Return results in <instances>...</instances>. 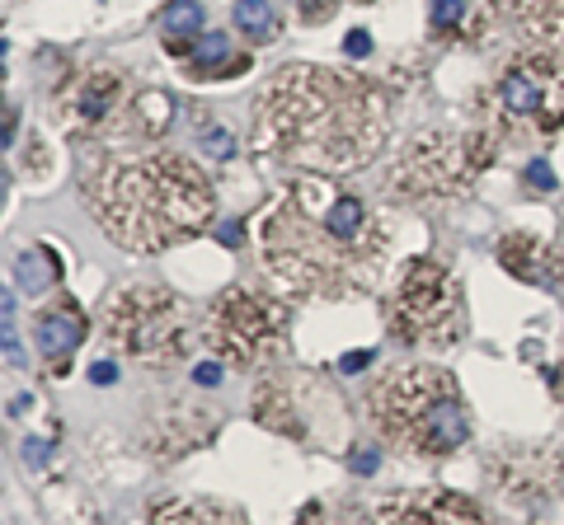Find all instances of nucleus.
Instances as JSON below:
<instances>
[{
  "label": "nucleus",
  "mask_w": 564,
  "mask_h": 525,
  "mask_svg": "<svg viewBox=\"0 0 564 525\" xmlns=\"http://www.w3.org/2000/svg\"><path fill=\"white\" fill-rule=\"evenodd\" d=\"M390 249L381 212L329 174H302L255 216V253L282 296L339 300L372 291Z\"/></svg>",
  "instance_id": "nucleus-1"
},
{
  "label": "nucleus",
  "mask_w": 564,
  "mask_h": 525,
  "mask_svg": "<svg viewBox=\"0 0 564 525\" xmlns=\"http://www.w3.org/2000/svg\"><path fill=\"white\" fill-rule=\"evenodd\" d=\"M390 114V90L372 75L292 61L259 90L249 141L273 165L339 179L386 151Z\"/></svg>",
  "instance_id": "nucleus-2"
},
{
  "label": "nucleus",
  "mask_w": 564,
  "mask_h": 525,
  "mask_svg": "<svg viewBox=\"0 0 564 525\" xmlns=\"http://www.w3.org/2000/svg\"><path fill=\"white\" fill-rule=\"evenodd\" d=\"M85 206L118 249L165 253L212 226L216 188L188 155L108 151L85 174Z\"/></svg>",
  "instance_id": "nucleus-3"
},
{
  "label": "nucleus",
  "mask_w": 564,
  "mask_h": 525,
  "mask_svg": "<svg viewBox=\"0 0 564 525\" xmlns=\"http://www.w3.org/2000/svg\"><path fill=\"white\" fill-rule=\"evenodd\" d=\"M372 427L396 451L414 460H443L457 455L470 441V408L457 385V375L433 361L396 366L372 385L367 394Z\"/></svg>",
  "instance_id": "nucleus-4"
},
{
  "label": "nucleus",
  "mask_w": 564,
  "mask_h": 525,
  "mask_svg": "<svg viewBox=\"0 0 564 525\" xmlns=\"http://www.w3.org/2000/svg\"><path fill=\"white\" fill-rule=\"evenodd\" d=\"M475 127H484L498 141H551L564 132V57L545 47L517 52L490 90L475 99Z\"/></svg>",
  "instance_id": "nucleus-5"
},
{
  "label": "nucleus",
  "mask_w": 564,
  "mask_h": 525,
  "mask_svg": "<svg viewBox=\"0 0 564 525\" xmlns=\"http://www.w3.org/2000/svg\"><path fill=\"white\" fill-rule=\"evenodd\" d=\"M504 141L490 136L484 127H437V132H414L404 146L396 151L390 165V193L400 202H451L466 198L470 188L484 179V169L494 165V155Z\"/></svg>",
  "instance_id": "nucleus-6"
},
{
  "label": "nucleus",
  "mask_w": 564,
  "mask_h": 525,
  "mask_svg": "<svg viewBox=\"0 0 564 525\" xmlns=\"http://www.w3.org/2000/svg\"><path fill=\"white\" fill-rule=\"evenodd\" d=\"M104 338L118 357L137 366H175L193 347V324L175 291L155 282H122L104 296Z\"/></svg>",
  "instance_id": "nucleus-7"
},
{
  "label": "nucleus",
  "mask_w": 564,
  "mask_h": 525,
  "mask_svg": "<svg viewBox=\"0 0 564 525\" xmlns=\"http://www.w3.org/2000/svg\"><path fill=\"white\" fill-rule=\"evenodd\" d=\"M292 310L278 296L255 291V286H226L208 306L202 338L226 366H263L287 353Z\"/></svg>",
  "instance_id": "nucleus-8"
},
{
  "label": "nucleus",
  "mask_w": 564,
  "mask_h": 525,
  "mask_svg": "<svg viewBox=\"0 0 564 525\" xmlns=\"http://www.w3.org/2000/svg\"><path fill=\"white\" fill-rule=\"evenodd\" d=\"M390 333L404 347H457L466 333V291L437 259H414L386 310Z\"/></svg>",
  "instance_id": "nucleus-9"
},
{
  "label": "nucleus",
  "mask_w": 564,
  "mask_h": 525,
  "mask_svg": "<svg viewBox=\"0 0 564 525\" xmlns=\"http://www.w3.org/2000/svg\"><path fill=\"white\" fill-rule=\"evenodd\" d=\"M132 99H137V90L128 81V71H118V67H85L52 90L61 132L75 141L122 132L132 114Z\"/></svg>",
  "instance_id": "nucleus-10"
},
{
  "label": "nucleus",
  "mask_w": 564,
  "mask_h": 525,
  "mask_svg": "<svg viewBox=\"0 0 564 525\" xmlns=\"http://www.w3.org/2000/svg\"><path fill=\"white\" fill-rule=\"evenodd\" d=\"M376 525H490L470 498L451 488H410L381 502Z\"/></svg>",
  "instance_id": "nucleus-11"
},
{
  "label": "nucleus",
  "mask_w": 564,
  "mask_h": 525,
  "mask_svg": "<svg viewBox=\"0 0 564 525\" xmlns=\"http://www.w3.org/2000/svg\"><path fill=\"white\" fill-rule=\"evenodd\" d=\"M508 0H428V34L437 43L480 47L494 38Z\"/></svg>",
  "instance_id": "nucleus-12"
},
{
  "label": "nucleus",
  "mask_w": 564,
  "mask_h": 525,
  "mask_svg": "<svg viewBox=\"0 0 564 525\" xmlns=\"http://www.w3.org/2000/svg\"><path fill=\"white\" fill-rule=\"evenodd\" d=\"M494 259H498L504 273L522 277L531 286H560L564 282V249L545 244L541 235H531V230L504 235V240L494 244Z\"/></svg>",
  "instance_id": "nucleus-13"
},
{
  "label": "nucleus",
  "mask_w": 564,
  "mask_h": 525,
  "mask_svg": "<svg viewBox=\"0 0 564 525\" xmlns=\"http://www.w3.org/2000/svg\"><path fill=\"white\" fill-rule=\"evenodd\" d=\"M85 333H90V320H85V310L75 306L71 296H57L52 306L38 310L34 338H38V353L47 357V366H52V375L67 371V361H71L75 347L85 343Z\"/></svg>",
  "instance_id": "nucleus-14"
},
{
  "label": "nucleus",
  "mask_w": 564,
  "mask_h": 525,
  "mask_svg": "<svg viewBox=\"0 0 564 525\" xmlns=\"http://www.w3.org/2000/svg\"><path fill=\"white\" fill-rule=\"evenodd\" d=\"M508 10L531 47L564 57V0H508Z\"/></svg>",
  "instance_id": "nucleus-15"
},
{
  "label": "nucleus",
  "mask_w": 564,
  "mask_h": 525,
  "mask_svg": "<svg viewBox=\"0 0 564 525\" xmlns=\"http://www.w3.org/2000/svg\"><path fill=\"white\" fill-rule=\"evenodd\" d=\"M151 525H249L240 506L222 498H169L151 512Z\"/></svg>",
  "instance_id": "nucleus-16"
},
{
  "label": "nucleus",
  "mask_w": 564,
  "mask_h": 525,
  "mask_svg": "<svg viewBox=\"0 0 564 525\" xmlns=\"http://www.w3.org/2000/svg\"><path fill=\"white\" fill-rule=\"evenodd\" d=\"M184 67L193 81H231V75L249 71V52H235L226 34H208L193 43V52L184 57Z\"/></svg>",
  "instance_id": "nucleus-17"
},
{
  "label": "nucleus",
  "mask_w": 564,
  "mask_h": 525,
  "mask_svg": "<svg viewBox=\"0 0 564 525\" xmlns=\"http://www.w3.org/2000/svg\"><path fill=\"white\" fill-rule=\"evenodd\" d=\"M169 118H175V99H169L165 90H137V99H132V114H128V127H122V136H141V141H151V136H161Z\"/></svg>",
  "instance_id": "nucleus-18"
},
{
  "label": "nucleus",
  "mask_w": 564,
  "mask_h": 525,
  "mask_svg": "<svg viewBox=\"0 0 564 525\" xmlns=\"http://www.w3.org/2000/svg\"><path fill=\"white\" fill-rule=\"evenodd\" d=\"M202 5L198 0H175L165 14H161V28H165V52L169 57H188L193 52V43L202 38Z\"/></svg>",
  "instance_id": "nucleus-19"
},
{
  "label": "nucleus",
  "mask_w": 564,
  "mask_h": 525,
  "mask_svg": "<svg viewBox=\"0 0 564 525\" xmlns=\"http://www.w3.org/2000/svg\"><path fill=\"white\" fill-rule=\"evenodd\" d=\"M255 418H259L263 427H273V432L292 437V441L306 437V422L292 418V399H287V390H282V380H269V385H259V394H255Z\"/></svg>",
  "instance_id": "nucleus-20"
},
{
  "label": "nucleus",
  "mask_w": 564,
  "mask_h": 525,
  "mask_svg": "<svg viewBox=\"0 0 564 525\" xmlns=\"http://www.w3.org/2000/svg\"><path fill=\"white\" fill-rule=\"evenodd\" d=\"M231 20H235V28H240L249 43H259V47L278 38V14H273L269 0H235Z\"/></svg>",
  "instance_id": "nucleus-21"
},
{
  "label": "nucleus",
  "mask_w": 564,
  "mask_h": 525,
  "mask_svg": "<svg viewBox=\"0 0 564 525\" xmlns=\"http://www.w3.org/2000/svg\"><path fill=\"white\" fill-rule=\"evenodd\" d=\"M57 273L61 267L52 263L47 249H28V253H20V263H14V277H20L24 291H43L47 282H57Z\"/></svg>",
  "instance_id": "nucleus-22"
},
{
  "label": "nucleus",
  "mask_w": 564,
  "mask_h": 525,
  "mask_svg": "<svg viewBox=\"0 0 564 525\" xmlns=\"http://www.w3.org/2000/svg\"><path fill=\"white\" fill-rule=\"evenodd\" d=\"M292 5H296V20L302 24H329L339 10V0H292Z\"/></svg>",
  "instance_id": "nucleus-23"
},
{
  "label": "nucleus",
  "mask_w": 564,
  "mask_h": 525,
  "mask_svg": "<svg viewBox=\"0 0 564 525\" xmlns=\"http://www.w3.org/2000/svg\"><path fill=\"white\" fill-rule=\"evenodd\" d=\"M522 179L531 183V193H555V169L545 165V160H531Z\"/></svg>",
  "instance_id": "nucleus-24"
},
{
  "label": "nucleus",
  "mask_w": 564,
  "mask_h": 525,
  "mask_svg": "<svg viewBox=\"0 0 564 525\" xmlns=\"http://www.w3.org/2000/svg\"><path fill=\"white\" fill-rule=\"evenodd\" d=\"M551 394H555V404L564 413V366H555V371H551ZM555 469H560V488H564V441L555 445Z\"/></svg>",
  "instance_id": "nucleus-25"
},
{
  "label": "nucleus",
  "mask_w": 564,
  "mask_h": 525,
  "mask_svg": "<svg viewBox=\"0 0 564 525\" xmlns=\"http://www.w3.org/2000/svg\"><path fill=\"white\" fill-rule=\"evenodd\" d=\"M343 52H349V57H367V52H372V34H363V28H353V34L343 38Z\"/></svg>",
  "instance_id": "nucleus-26"
},
{
  "label": "nucleus",
  "mask_w": 564,
  "mask_h": 525,
  "mask_svg": "<svg viewBox=\"0 0 564 525\" xmlns=\"http://www.w3.org/2000/svg\"><path fill=\"white\" fill-rule=\"evenodd\" d=\"M363 366H372V353H349L339 361V371H363Z\"/></svg>",
  "instance_id": "nucleus-27"
},
{
  "label": "nucleus",
  "mask_w": 564,
  "mask_h": 525,
  "mask_svg": "<svg viewBox=\"0 0 564 525\" xmlns=\"http://www.w3.org/2000/svg\"><path fill=\"white\" fill-rule=\"evenodd\" d=\"M216 380H222V366H198V385H216Z\"/></svg>",
  "instance_id": "nucleus-28"
},
{
  "label": "nucleus",
  "mask_w": 564,
  "mask_h": 525,
  "mask_svg": "<svg viewBox=\"0 0 564 525\" xmlns=\"http://www.w3.org/2000/svg\"><path fill=\"white\" fill-rule=\"evenodd\" d=\"M90 380H99V385H114V366H108V361H99V366H94V371H90Z\"/></svg>",
  "instance_id": "nucleus-29"
},
{
  "label": "nucleus",
  "mask_w": 564,
  "mask_h": 525,
  "mask_svg": "<svg viewBox=\"0 0 564 525\" xmlns=\"http://www.w3.org/2000/svg\"><path fill=\"white\" fill-rule=\"evenodd\" d=\"M376 465H381V460H376V455H353V469H357V474H372Z\"/></svg>",
  "instance_id": "nucleus-30"
}]
</instances>
